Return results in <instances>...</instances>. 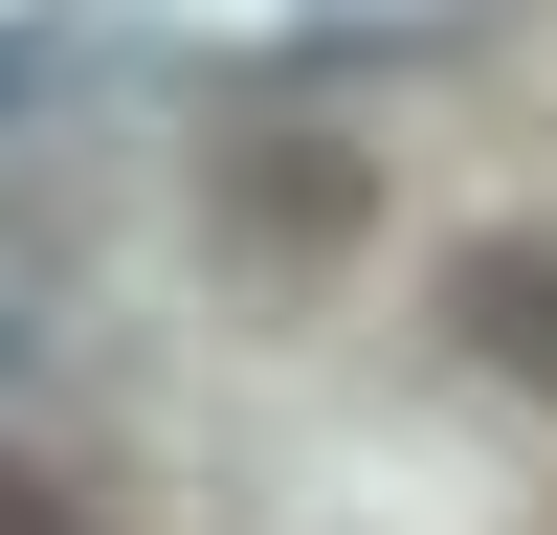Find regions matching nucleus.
<instances>
[{"label": "nucleus", "instance_id": "nucleus-1", "mask_svg": "<svg viewBox=\"0 0 557 535\" xmlns=\"http://www.w3.org/2000/svg\"><path fill=\"white\" fill-rule=\"evenodd\" d=\"M446 357L513 380V401H557V246L535 223H469V246H446Z\"/></svg>", "mask_w": 557, "mask_h": 535}, {"label": "nucleus", "instance_id": "nucleus-2", "mask_svg": "<svg viewBox=\"0 0 557 535\" xmlns=\"http://www.w3.org/2000/svg\"><path fill=\"white\" fill-rule=\"evenodd\" d=\"M0 535H89V513H67V490H45V469H0Z\"/></svg>", "mask_w": 557, "mask_h": 535}, {"label": "nucleus", "instance_id": "nucleus-3", "mask_svg": "<svg viewBox=\"0 0 557 535\" xmlns=\"http://www.w3.org/2000/svg\"><path fill=\"white\" fill-rule=\"evenodd\" d=\"M0 357H23V290H0Z\"/></svg>", "mask_w": 557, "mask_h": 535}]
</instances>
